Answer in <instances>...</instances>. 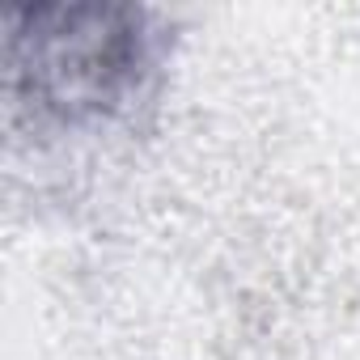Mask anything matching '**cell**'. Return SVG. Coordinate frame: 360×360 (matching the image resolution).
Here are the masks:
<instances>
[{
  "label": "cell",
  "mask_w": 360,
  "mask_h": 360,
  "mask_svg": "<svg viewBox=\"0 0 360 360\" xmlns=\"http://www.w3.org/2000/svg\"><path fill=\"white\" fill-rule=\"evenodd\" d=\"M9 98L34 123H98L123 110L157 64V30L131 5H9Z\"/></svg>",
  "instance_id": "6da1fadb"
}]
</instances>
